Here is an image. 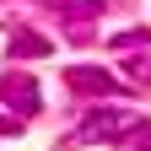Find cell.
I'll return each instance as SVG.
<instances>
[{
  "mask_svg": "<svg viewBox=\"0 0 151 151\" xmlns=\"http://www.w3.org/2000/svg\"><path fill=\"white\" fill-rule=\"evenodd\" d=\"M65 81H70L76 97H113V92H119V76H113V70H97V65H76Z\"/></svg>",
  "mask_w": 151,
  "mask_h": 151,
  "instance_id": "obj_3",
  "label": "cell"
},
{
  "mask_svg": "<svg viewBox=\"0 0 151 151\" xmlns=\"http://www.w3.org/2000/svg\"><path fill=\"white\" fill-rule=\"evenodd\" d=\"M135 124H140L135 108H92L86 119L76 124V140H81V146H92V140H124Z\"/></svg>",
  "mask_w": 151,
  "mask_h": 151,
  "instance_id": "obj_1",
  "label": "cell"
},
{
  "mask_svg": "<svg viewBox=\"0 0 151 151\" xmlns=\"http://www.w3.org/2000/svg\"><path fill=\"white\" fill-rule=\"evenodd\" d=\"M6 49H11V60H43L54 43H49L43 32H27L22 22H11V32H6Z\"/></svg>",
  "mask_w": 151,
  "mask_h": 151,
  "instance_id": "obj_4",
  "label": "cell"
},
{
  "mask_svg": "<svg viewBox=\"0 0 151 151\" xmlns=\"http://www.w3.org/2000/svg\"><path fill=\"white\" fill-rule=\"evenodd\" d=\"M124 70H129V81H135V86H151V54H140V60H129Z\"/></svg>",
  "mask_w": 151,
  "mask_h": 151,
  "instance_id": "obj_8",
  "label": "cell"
},
{
  "mask_svg": "<svg viewBox=\"0 0 151 151\" xmlns=\"http://www.w3.org/2000/svg\"><path fill=\"white\" fill-rule=\"evenodd\" d=\"M43 6H54L60 16H81V22H92V16H103V0H43Z\"/></svg>",
  "mask_w": 151,
  "mask_h": 151,
  "instance_id": "obj_5",
  "label": "cell"
},
{
  "mask_svg": "<svg viewBox=\"0 0 151 151\" xmlns=\"http://www.w3.org/2000/svg\"><path fill=\"white\" fill-rule=\"evenodd\" d=\"M16 129H22V119H6L0 113V135H16Z\"/></svg>",
  "mask_w": 151,
  "mask_h": 151,
  "instance_id": "obj_9",
  "label": "cell"
},
{
  "mask_svg": "<svg viewBox=\"0 0 151 151\" xmlns=\"http://www.w3.org/2000/svg\"><path fill=\"white\" fill-rule=\"evenodd\" d=\"M0 103H6L16 119H27V113L43 108V92H38L32 70H6V76H0Z\"/></svg>",
  "mask_w": 151,
  "mask_h": 151,
  "instance_id": "obj_2",
  "label": "cell"
},
{
  "mask_svg": "<svg viewBox=\"0 0 151 151\" xmlns=\"http://www.w3.org/2000/svg\"><path fill=\"white\" fill-rule=\"evenodd\" d=\"M108 43H113V49H135V43H151V27H129V32H113Z\"/></svg>",
  "mask_w": 151,
  "mask_h": 151,
  "instance_id": "obj_6",
  "label": "cell"
},
{
  "mask_svg": "<svg viewBox=\"0 0 151 151\" xmlns=\"http://www.w3.org/2000/svg\"><path fill=\"white\" fill-rule=\"evenodd\" d=\"M124 146H129V151H151V119H140L135 129H129V135H124Z\"/></svg>",
  "mask_w": 151,
  "mask_h": 151,
  "instance_id": "obj_7",
  "label": "cell"
}]
</instances>
